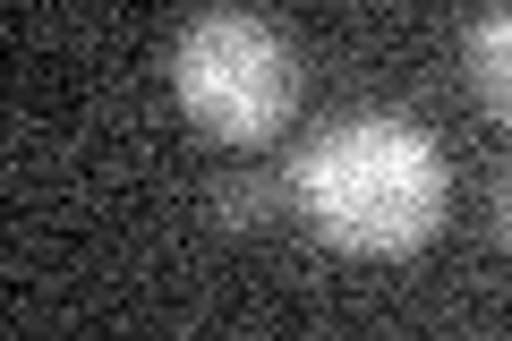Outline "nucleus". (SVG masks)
I'll list each match as a JSON object with an SVG mask.
<instances>
[{
	"instance_id": "f257e3e1",
	"label": "nucleus",
	"mask_w": 512,
	"mask_h": 341,
	"mask_svg": "<svg viewBox=\"0 0 512 341\" xmlns=\"http://www.w3.org/2000/svg\"><path fill=\"white\" fill-rule=\"evenodd\" d=\"M308 231L342 256H419L453 214V171L436 137L402 111H342L291 162Z\"/></svg>"
},
{
	"instance_id": "20e7f679",
	"label": "nucleus",
	"mask_w": 512,
	"mask_h": 341,
	"mask_svg": "<svg viewBox=\"0 0 512 341\" xmlns=\"http://www.w3.org/2000/svg\"><path fill=\"white\" fill-rule=\"evenodd\" d=\"M214 205H222V222H265L274 188H265V180H222V188H214Z\"/></svg>"
},
{
	"instance_id": "f03ea898",
	"label": "nucleus",
	"mask_w": 512,
	"mask_h": 341,
	"mask_svg": "<svg viewBox=\"0 0 512 341\" xmlns=\"http://www.w3.org/2000/svg\"><path fill=\"white\" fill-rule=\"evenodd\" d=\"M171 94L205 145L256 154L299 111V60L282 43V26H265L256 9H197L171 43Z\"/></svg>"
},
{
	"instance_id": "39448f33",
	"label": "nucleus",
	"mask_w": 512,
	"mask_h": 341,
	"mask_svg": "<svg viewBox=\"0 0 512 341\" xmlns=\"http://www.w3.org/2000/svg\"><path fill=\"white\" fill-rule=\"evenodd\" d=\"M495 231H504V248H512V180H504V197H495Z\"/></svg>"
},
{
	"instance_id": "7ed1b4c3",
	"label": "nucleus",
	"mask_w": 512,
	"mask_h": 341,
	"mask_svg": "<svg viewBox=\"0 0 512 341\" xmlns=\"http://www.w3.org/2000/svg\"><path fill=\"white\" fill-rule=\"evenodd\" d=\"M461 69H470V94L487 103V120L512 128V9L470 18V35H461Z\"/></svg>"
}]
</instances>
